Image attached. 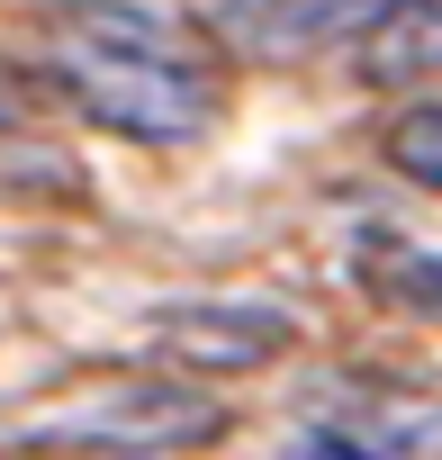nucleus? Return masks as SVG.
Instances as JSON below:
<instances>
[{"label":"nucleus","instance_id":"1","mask_svg":"<svg viewBox=\"0 0 442 460\" xmlns=\"http://www.w3.org/2000/svg\"><path fill=\"white\" fill-rule=\"evenodd\" d=\"M46 82L91 127L136 136V145H190L226 109L217 46L163 10H136V0H64V10H46Z\"/></svg>","mask_w":442,"mask_h":460},{"label":"nucleus","instance_id":"2","mask_svg":"<svg viewBox=\"0 0 442 460\" xmlns=\"http://www.w3.org/2000/svg\"><path fill=\"white\" fill-rule=\"evenodd\" d=\"M298 343V325L280 307H163L154 316V352L190 379H244V370H271L280 352Z\"/></svg>","mask_w":442,"mask_h":460},{"label":"nucleus","instance_id":"3","mask_svg":"<svg viewBox=\"0 0 442 460\" xmlns=\"http://www.w3.org/2000/svg\"><path fill=\"white\" fill-rule=\"evenodd\" d=\"M388 0H226V46H244L253 64H307L325 46H352L379 28Z\"/></svg>","mask_w":442,"mask_h":460},{"label":"nucleus","instance_id":"4","mask_svg":"<svg viewBox=\"0 0 442 460\" xmlns=\"http://www.w3.org/2000/svg\"><path fill=\"white\" fill-rule=\"evenodd\" d=\"M208 433H226V406L190 397V388H118L109 406L64 424V442H100V451H181Z\"/></svg>","mask_w":442,"mask_h":460},{"label":"nucleus","instance_id":"5","mask_svg":"<svg viewBox=\"0 0 442 460\" xmlns=\"http://www.w3.org/2000/svg\"><path fill=\"white\" fill-rule=\"evenodd\" d=\"M442 73V0H388L379 28L361 37V82L379 91H415Z\"/></svg>","mask_w":442,"mask_h":460},{"label":"nucleus","instance_id":"6","mask_svg":"<svg viewBox=\"0 0 442 460\" xmlns=\"http://www.w3.org/2000/svg\"><path fill=\"white\" fill-rule=\"evenodd\" d=\"M343 442H352L361 460H442V406H433V397L379 388L370 406L343 415Z\"/></svg>","mask_w":442,"mask_h":460},{"label":"nucleus","instance_id":"7","mask_svg":"<svg viewBox=\"0 0 442 460\" xmlns=\"http://www.w3.org/2000/svg\"><path fill=\"white\" fill-rule=\"evenodd\" d=\"M388 172H406L415 190H442V100H415V109H397V127H388Z\"/></svg>","mask_w":442,"mask_h":460},{"label":"nucleus","instance_id":"8","mask_svg":"<svg viewBox=\"0 0 442 460\" xmlns=\"http://www.w3.org/2000/svg\"><path fill=\"white\" fill-rule=\"evenodd\" d=\"M28 109H37V73L0 64V136H10V127H28Z\"/></svg>","mask_w":442,"mask_h":460},{"label":"nucleus","instance_id":"9","mask_svg":"<svg viewBox=\"0 0 442 460\" xmlns=\"http://www.w3.org/2000/svg\"><path fill=\"white\" fill-rule=\"evenodd\" d=\"M388 289H397V298H424V307H442V262H397V271H388Z\"/></svg>","mask_w":442,"mask_h":460}]
</instances>
